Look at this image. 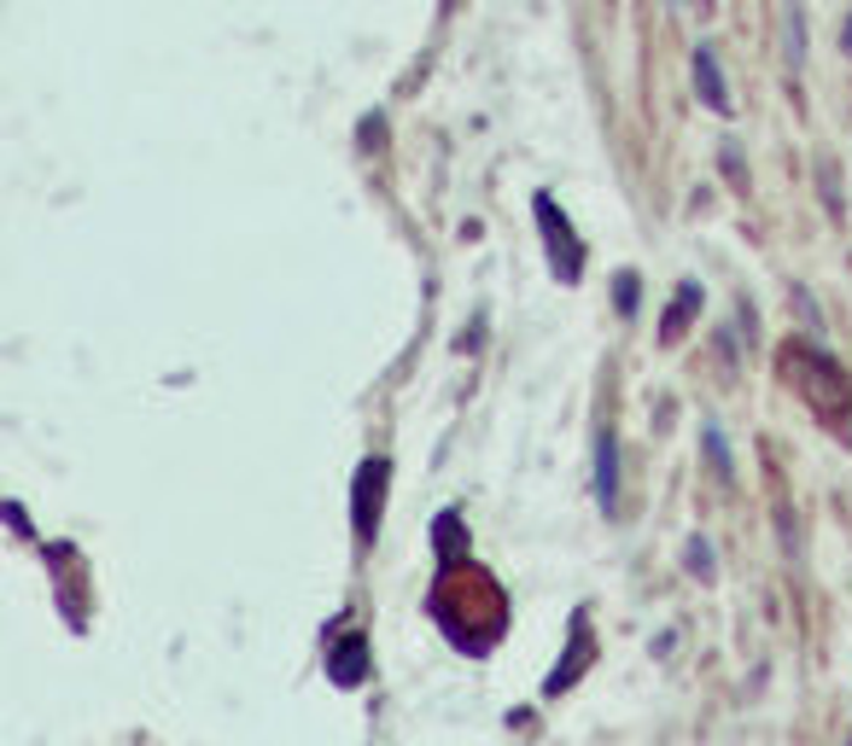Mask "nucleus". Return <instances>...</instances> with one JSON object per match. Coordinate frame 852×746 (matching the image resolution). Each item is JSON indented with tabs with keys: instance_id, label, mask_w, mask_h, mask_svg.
<instances>
[{
	"instance_id": "nucleus-16",
	"label": "nucleus",
	"mask_w": 852,
	"mask_h": 746,
	"mask_svg": "<svg viewBox=\"0 0 852 746\" xmlns=\"http://www.w3.org/2000/svg\"><path fill=\"white\" fill-rule=\"evenodd\" d=\"M846 53H852V18H846Z\"/></svg>"
},
{
	"instance_id": "nucleus-8",
	"label": "nucleus",
	"mask_w": 852,
	"mask_h": 746,
	"mask_svg": "<svg viewBox=\"0 0 852 746\" xmlns=\"http://www.w3.org/2000/svg\"><path fill=\"white\" fill-rule=\"evenodd\" d=\"M695 88H701V99H706V106H713L718 117L736 111V99H729V88H724V71H718V53L706 47V41L695 47Z\"/></svg>"
},
{
	"instance_id": "nucleus-15",
	"label": "nucleus",
	"mask_w": 852,
	"mask_h": 746,
	"mask_svg": "<svg viewBox=\"0 0 852 746\" xmlns=\"http://www.w3.org/2000/svg\"><path fill=\"white\" fill-rule=\"evenodd\" d=\"M818 175H823V199H829V216H841V193H835V163H818Z\"/></svg>"
},
{
	"instance_id": "nucleus-11",
	"label": "nucleus",
	"mask_w": 852,
	"mask_h": 746,
	"mask_svg": "<svg viewBox=\"0 0 852 746\" xmlns=\"http://www.w3.org/2000/svg\"><path fill=\"white\" fill-rule=\"evenodd\" d=\"M788 65H795V76L806 71V7L800 0H788Z\"/></svg>"
},
{
	"instance_id": "nucleus-5",
	"label": "nucleus",
	"mask_w": 852,
	"mask_h": 746,
	"mask_svg": "<svg viewBox=\"0 0 852 746\" xmlns=\"http://www.w3.org/2000/svg\"><path fill=\"white\" fill-rule=\"evenodd\" d=\"M590 659H596L590 618H584V612H573V641H566V659H561V665H555L550 676H543V694H550V700H561V694L573 689V682H578L584 671H590Z\"/></svg>"
},
{
	"instance_id": "nucleus-9",
	"label": "nucleus",
	"mask_w": 852,
	"mask_h": 746,
	"mask_svg": "<svg viewBox=\"0 0 852 746\" xmlns=\"http://www.w3.org/2000/svg\"><path fill=\"white\" fill-rule=\"evenodd\" d=\"M695 309H701V280H683L678 298L665 303V316H660V339L678 344V339L689 333V321H695Z\"/></svg>"
},
{
	"instance_id": "nucleus-3",
	"label": "nucleus",
	"mask_w": 852,
	"mask_h": 746,
	"mask_svg": "<svg viewBox=\"0 0 852 746\" xmlns=\"http://www.w3.org/2000/svg\"><path fill=\"white\" fill-rule=\"evenodd\" d=\"M532 216H537V227H543V245H550L555 280H561V286H578V275H584V245H578V234H573V222H566V211H561L550 193H537V199H532Z\"/></svg>"
},
{
	"instance_id": "nucleus-6",
	"label": "nucleus",
	"mask_w": 852,
	"mask_h": 746,
	"mask_svg": "<svg viewBox=\"0 0 852 746\" xmlns=\"http://www.w3.org/2000/svg\"><path fill=\"white\" fill-rule=\"evenodd\" d=\"M374 671V653H369V636H356V630H344L333 648H328V682L333 689H362Z\"/></svg>"
},
{
	"instance_id": "nucleus-13",
	"label": "nucleus",
	"mask_w": 852,
	"mask_h": 746,
	"mask_svg": "<svg viewBox=\"0 0 852 746\" xmlns=\"http://www.w3.org/2000/svg\"><path fill=\"white\" fill-rule=\"evenodd\" d=\"M701 438H706V455H713V472L729 484V472H736V467H729V449H724V438H718V426H701Z\"/></svg>"
},
{
	"instance_id": "nucleus-4",
	"label": "nucleus",
	"mask_w": 852,
	"mask_h": 746,
	"mask_svg": "<svg viewBox=\"0 0 852 746\" xmlns=\"http://www.w3.org/2000/svg\"><path fill=\"white\" fill-rule=\"evenodd\" d=\"M385 479H392V467H385V455H369V461L356 467V484H351V531H356V543H374V531H380Z\"/></svg>"
},
{
	"instance_id": "nucleus-7",
	"label": "nucleus",
	"mask_w": 852,
	"mask_h": 746,
	"mask_svg": "<svg viewBox=\"0 0 852 746\" xmlns=\"http://www.w3.org/2000/svg\"><path fill=\"white\" fill-rule=\"evenodd\" d=\"M596 502H601L607 520L619 513V438H614V426L596 431Z\"/></svg>"
},
{
	"instance_id": "nucleus-1",
	"label": "nucleus",
	"mask_w": 852,
	"mask_h": 746,
	"mask_svg": "<svg viewBox=\"0 0 852 746\" xmlns=\"http://www.w3.org/2000/svg\"><path fill=\"white\" fill-rule=\"evenodd\" d=\"M426 607H433L438 630L450 636V648H461L468 659L491 653L502 630H509V595L484 566L473 560H461V566H444V577L426 595Z\"/></svg>"
},
{
	"instance_id": "nucleus-2",
	"label": "nucleus",
	"mask_w": 852,
	"mask_h": 746,
	"mask_svg": "<svg viewBox=\"0 0 852 746\" xmlns=\"http://www.w3.org/2000/svg\"><path fill=\"white\" fill-rule=\"evenodd\" d=\"M777 367H782V380L806 397V408L818 414L823 426H846L852 420V380H846V367L835 356H823L818 344H782L777 350Z\"/></svg>"
},
{
	"instance_id": "nucleus-14",
	"label": "nucleus",
	"mask_w": 852,
	"mask_h": 746,
	"mask_svg": "<svg viewBox=\"0 0 852 746\" xmlns=\"http://www.w3.org/2000/svg\"><path fill=\"white\" fill-rule=\"evenodd\" d=\"M614 292H619V316H637V275H631V268H625V275H619V286H614Z\"/></svg>"
},
{
	"instance_id": "nucleus-10",
	"label": "nucleus",
	"mask_w": 852,
	"mask_h": 746,
	"mask_svg": "<svg viewBox=\"0 0 852 746\" xmlns=\"http://www.w3.org/2000/svg\"><path fill=\"white\" fill-rule=\"evenodd\" d=\"M433 554L444 560V566H461V560H468V525H461L456 508L438 513V525H433Z\"/></svg>"
},
{
	"instance_id": "nucleus-12",
	"label": "nucleus",
	"mask_w": 852,
	"mask_h": 746,
	"mask_svg": "<svg viewBox=\"0 0 852 746\" xmlns=\"http://www.w3.org/2000/svg\"><path fill=\"white\" fill-rule=\"evenodd\" d=\"M683 566H689V577H701V584H713V548H706V536H689V548H683Z\"/></svg>"
}]
</instances>
